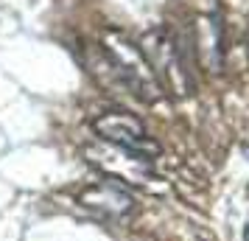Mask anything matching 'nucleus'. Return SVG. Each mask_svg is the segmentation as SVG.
<instances>
[{
	"label": "nucleus",
	"instance_id": "f03ea898",
	"mask_svg": "<svg viewBox=\"0 0 249 241\" xmlns=\"http://www.w3.org/2000/svg\"><path fill=\"white\" fill-rule=\"evenodd\" d=\"M140 51L146 54L148 65L157 76L162 93L171 95H191L193 90V76L188 70V62L182 56V45L165 28H154L143 37Z\"/></svg>",
	"mask_w": 249,
	"mask_h": 241
},
{
	"label": "nucleus",
	"instance_id": "f257e3e1",
	"mask_svg": "<svg viewBox=\"0 0 249 241\" xmlns=\"http://www.w3.org/2000/svg\"><path fill=\"white\" fill-rule=\"evenodd\" d=\"M101 51H104V65L109 68L115 81L121 87H126L132 95H137L140 101L151 104V101H160L165 95L162 87H160L157 76H154V70H151V65H148L146 54L126 34H121V31H107Z\"/></svg>",
	"mask_w": 249,
	"mask_h": 241
},
{
	"label": "nucleus",
	"instance_id": "20e7f679",
	"mask_svg": "<svg viewBox=\"0 0 249 241\" xmlns=\"http://www.w3.org/2000/svg\"><path fill=\"white\" fill-rule=\"evenodd\" d=\"M87 160L104 171L109 180H118V183H132V185H146L154 180V171H151V160L140 157L135 151L118 149V146H109V143H92L87 146Z\"/></svg>",
	"mask_w": 249,
	"mask_h": 241
},
{
	"label": "nucleus",
	"instance_id": "39448f33",
	"mask_svg": "<svg viewBox=\"0 0 249 241\" xmlns=\"http://www.w3.org/2000/svg\"><path fill=\"white\" fill-rule=\"evenodd\" d=\"M79 205L90 210L92 216L107 219V222H124L135 213V196L129 194V188L118 180H104V183L87 185L79 194Z\"/></svg>",
	"mask_w": 249,
	"mask_h": 241
},
{
	"label": "nucleus",
	"instance_id": "423d86ee",
	"mask_svg": "<svg viewBox=\"0 0 249 241\" xmlns=\"http://www.w3.org/2000/svg\"><path fill=\"white\" fill-rule=\"evenodd\" d=\"M247 241H249V233H247Z\"/></svg>",
	"mask_w": 249,
	"mask_h": 241
},
{
	"label": "nucleus",
	"instance_id": "7ed1b4c3",
	"mask_svg": "<svg viewBox=\"0 0 249 241\" xmlns=\"http://www.w3.org/2000/svg\"><path fill=\"white\" fill-rule=\"evenodd\" d=\"M92 132L98 135V140L109 143V146H118V149L135 151L140 157H157L160 146L157 140L151 138L143 127V121L135 118L132 112H124V110H112V112H104L92 121Z\"/></svg>",
	"mask_w": 249,
	"mask_h": 241
}]
</instances>
